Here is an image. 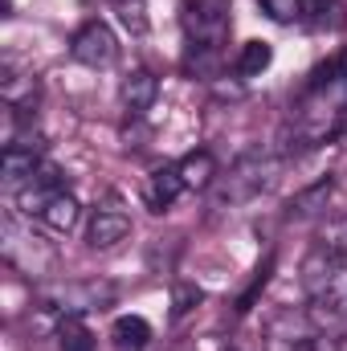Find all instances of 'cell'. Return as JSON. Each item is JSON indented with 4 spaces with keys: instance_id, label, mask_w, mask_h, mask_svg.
<instances>
[{
    "instance_id": "obj_1",
    "label": "cell",
    "mask_w": 347,
    "mask_h": 351,
    "mask_svg": "<svg viewBox=\"0 0 347 351\" xmlns=\"http://www.w3.org/2000/svg\"><path fill=\"white\" fill-rule=\"evenodd\" d=\"M347 127V53L319 66L298 90L286 123V139L294 147H323Z\"/></svg>"
},
{
    "instance_id": "obj_2",
    "label": "cell",
    "mask_w": 347,
    "mask_h": 351,
    "mask_svg": "<svg viewBox=\"0 0 347 351\" xmlns=\"http://www.w3.org/2000/svg\"><path fill=\"white\" fill-rule=\"evenodd\" d=\"M282 172V160L274 156V152H246V156H237L225 172L217 176V184H213V204L217 208H237V204H246V200H254L261 192H270L274 188V180Z\"/></svg>"
},
{
    "instance_id": "obj_3",
    "label": "cell",
    "mask_w": 347,
    "mask_h": 351,
    "mask_svg": "<svg viewBox=\"0 0 347 351\" xmlns=\"http://www.w3.org/2000/svg\"><path fill=\"white\" fill-rule=\"evenodd\" d=\"M302 290L311 306L327 319H347V258L315 250L302 262Z\"/></svg>"
},
{
    "instance_id": "obj_4",
    "label": "cell",
    "mask_w": 347,
    "mask_h": 351,
    "mask_svg": "<svg viewBox=\"0 0 347 351\" xmlns=\"http://www.w3.org/2000/svg\"><path fill=\"white\" fill-rule=\"evenodd\" d=\"M180 25H184V37L192 49L221 53V45L229 41V29H233L229 0H184Z\"/></svg>"
},
{
    "instance_id": "obj_5",
    "label": "cell",
    "mask_w": 347,
    "mask_h": 351,
    "mask_svg": "<svg viewBox=\"0 0 347 351\" xmlns=\"http://www.w3.org/2000/svg\"><path fill=\"white\" fill-rule=\"evenodd\" d=\"M115 302V286L110 282H53L41 290V306L62 315H90V311H106Z\"/></svg>"
},
{
    "instance_id": "obj_6",
    "label": "cell",
    "mask_w": 347,
    "mask_h": 351,
    "mask_svg": "<svg viewBox=\"0 0 347 351\" xmlns=\"http://www.w3.org/2000/svg\"><path fill=\"white\" fill-rule=\"evenodd\" d=\"M265 351H323V323L311 311H282L265 327Z\"/></svg>"
},
{
    "instance_id": "obj_7",
    "label": "cell",
    "mask_w": 347,
    "mask_h": 351,
    "mask_svg": "<svg viewBox=\"0 0 347 351\" xmlns=\"http://www.w3.org/2000/svg\"><path fill=\"white\" fill-rule=\"evenodd\" d=\"M70 58L86 70H110L119 62V37L106 21H86L74 37H70Z\"/></svg>"
},
{
    "instance_id": "obj_8",
    "label": "cell",
    "mask_w": 347,
    "mask_h": 351,
    "mask_svg": "<svg viewBox=\"0 0 347 351\" xmlns=\"http://www.w3.org/2000/svg\"><path fill=\"white\" fill-rule=\"evenodd\" d=\"M131 233V217L119 200H102L98 208H90L86 221V245L90 250H115L119 241H127Z\"/></svg>"
},
{
    "instance_id": "obj_9",
    "label": "cell",
    "mask_w": 347,
    "mask_h": 351,
    "mask_svg": "<svg viewBox=\"0 0 347 351\" xmlns=\"http://www.w3.org/2000/svg\"><path fill=\"white\" fill-rule=\"evenodd\" d=\"M0 98L12 114H29L41 98V82L37 74H21L12 62H4V78H0Z\"/></svg>"
},
{
    "instance_id": "obj_10",
    "label": "cell",
    "mask_w": 347,
    "mask_h": 351,
    "mask_svg": "<svg viewBox=\"0 0 347 351\" xmlns=\"http://www.w3.org/2000/svg\"><path fill=\"white\" fill-rule=\"evenodd\" d=\"M156 98H160V78L152 74V70H131L123 82H119V102H123V110L127 114H147L152 106H156Z\"/></svg>"
},
{
    "instance_id": "obj_11",
    "label": "cell",
    "mask_w": 347,
    "mask_h": 351,
    "mask_svg": "<svg viewBox=\"0 0 347 351\" xmlns=\"http://www.w3.org/2000/svg\"><path fill=\"white\" fill-rule=\"evenodd\" d=\"M37 168H41V152H33V147L8 143L4 156H0V180H4L8 192H21V188L37 176Z\"/></svg>"
},
{
    "instance_id": "obj_12",
    "label": "cell",
    "mask_w": 347,
    "mask_h": 351,
    "mask_svg": "<svg viewBox=\"0 0 347 351\" xmlns=\"http://www.w3.org/2000/svg\"><path fill=\"white\" fill-rule=\"evenodd\" d=\"M180 192H188V188H184V180H180V168H176V164L156 168V172L147 176V184H143V200H147L152 213H168L176 200H180Z\"/></svg>"
},
{
    "instance_id": "obj_13",
    "label": "cell",
    "mask_w": 347,
    "mask_h": 351,
    "mask_svg": "<svg viewBox=\"0 0 347 351\" xmlns=\"http://www.w3.org/2000/svg\"><path fill=\"white\" fill-rule=\"evenodd\" d=\"M37 221L49 229V233H70V229H78V221H82V204H78V196L74 192H53L49 200H45V208L37 213Z\"/></svg>"
},
{
    "instance_id": "obj_14",
    "label": "cell",
    "mask_w": 347,
    "mask_h": 351,
    "mask_svg": "<svg viewBox=\"0 0 347 351\" xmlns=\"http://www.w3.org/2000/svg\"><path fill=\"white\" fill-rule=\"evenodd\" d=\"M180 180H184V188L188 192H200V188H213L217 184V176H221V168H217V156L208 152V147H196V152H188L180 164Z\"/></svg>"
},
{
    "instance_id": "obj_15",
    "label": "cell",
    "mask_w": 347,
    "mask_h": 351,
    "mask_svg": "<svg viewBox=\"0 0 347 351\" xmlns=\"http://www.w3.org/2000/svg\"><path fill=\"white\" fill-rule=\"evenodd\" d=\"M110 343L119 351H147L152 343V323L143 315H119L110 327Z\"/></svg>"
},
{
    "instance_id": "obj_16",
    "label": "cell",
    "mask_w": 347,
    "mask_h": 351,
    "mask_svg": "<svg viewBox=\"0 0 347 351\" xmlns=\"http://www.w3.org/2000/svg\"><path fill=\"white\" fill-rule=\"evenodd\" d=\"M53 335H58V348L62 351H94V331L86 327L82 315H62L53 323Z\"/></svg>"
},
{
    "instance_id": "obj_17",
    "label": "cell",
    "mask_w": 347,
    "mask_h": 351,
    "mask_svg": "<svg viewBox=\"0 0 347 351\" xmlns=\"http://www.w3.org/2000/svg\"><path fill=\"white\" fill-rule=\"evenodd\" d=\"M270 62H274V45L270 41H246L241 53L233 58V74L237 78H258V74L270 70Z\"/></svg>"
},
{
    "instance_id": "obj_18",
    "label": "cell",
    "mask_w": 347,
    "mask_h": 351,
    "mask_svg": "<svg viewBox=\"0 0 347 351\" xmlns=\"http://www.w3.org/2000/svg\"><path fill=\"white\" fill-rule=\"evenodd\" d=\"M315 250H327V254H344L347 258V213L344 217H327L315 233Z\"/></svg>"
},
{
    "instance_id": "obj_19",
    "label": "cell",
    "mask_w": 347,
    "mask_h": 351,
    "mask_svg": "<svg viewBox=\"0 0 347 351\" xmlns=\"http://www.w3.org/2000/svg\"><path fill=\"white\" fill-rule=\"evenodd\" d=\"M307 25L311 29H339L344 25V0H307Z\"/></svg>"
},
{
    "instance_id": "obj_20",
    "label": "cell",
    "mask_w": 347,
    "mask_h": 351,
    "mask_svg": "<svg viewBox=\"0 0 347 351\" xmlns=\"http://www.w3.org/2000/svg\"><path fill=\"white\" fill-rule=\"evenodd\" d=\"M327 196H331V180H319L315 188H307L302 196L290 200V217H311V213H323L327 208Z\"/></svg>"
},
{
    "instance_id": "obj_21",
    "label": "cell",
    "mask_w": 347,
    "mask_h": 351,
    "mask_svg": "<svg viewBox=\"0 0 347 351\" xmlns=\"http://www.w3.org/2000/svg\"><path fill=\"white\" fill-rule=\"evenodd\" d=\"M258 4L278 25H307V0H258Z\"/></svg>"
},
{
    "instance_id": "obj_22",
    "label": "cell",
    "mask_w": 347,
    "mask_h": 351,
    "mask_svg": "<svg viewBox=\"0 0 347 351\" xmlns=\"http://www.w3.org/2000/svg\"><path fill=\"white\" fill-rule=\"evenodd\" d=\"M119 21L131 33H147V8H143V0H119Z\"/></svg>"
},
{
    "instance_id": "obj_23",
    "label": "cell",
    "mask_w": 347,
    "mask_h": 351,
    "mask_svg": "<svg viewBox=\"0 0 347 351\" xmlns=\"http://www.w3.org/2000/svg\"><path fill=\"white\" fill-rule=\"evenodd\" d=\"M196 302H200V290H196V286H180V290H176V306H172L176 319H180V315H188Z\"/></svg>"
}]
</instances>
